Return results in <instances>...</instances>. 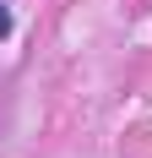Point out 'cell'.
Returning a JSON list of instances; mask_svg holds the SVG:
<instances>
[{
	"label": "cell",
	"mask_w": 152,
	"mask_h": 158,
	"mask_svg": "<svg viewBox=\"0 0 152 158\" xmlns=\"http://www.w3.org/2000/svg\"><path fill=\"white\" fill-rule=\"evenodd\" d=\"M6 33H11V11L0 6V38H6Z\"/></svg>",
	"instance_id": "obj_1"
}]
</instances>
